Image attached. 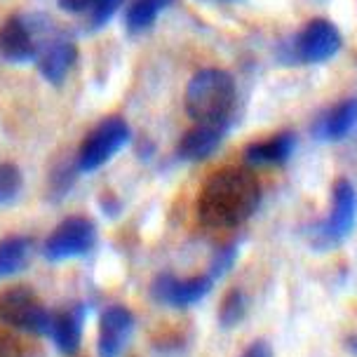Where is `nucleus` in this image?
<instances>
[{"instance_id":"5","label":"nucleus","mask_w":357,"mask_h":357,"mask_svg":"<svg viewBox=\"0 0 357 357\" xmlns=\"http://www.w3.org/2000/svg\"><path fill=\"white\" fill-rule=\"evenodd\" d=\"M97 245V226L87 216H68L43 245V257L50 264H61L68 259H82Z\"/></svg>"},{"instance_id":"22","label":"nucleus","mask_w":357,"mask_h":357,"mask_svg":"<svg viewBox=\"0 0 357 357\" xmlns=\"http://www.w3.org/2000/svg\"><path fill=\"white\" fill-rule=\"evenodd\" d=\"M240 357H273V350L266 341H254Z\"/></svg>"},{"instance_id":"16","label":"nucleus","mask_w":357,"mask_h":357,"mask_svg":"<svg viewBox=\"0 0 357 357\" xmlns=\"http://www.w3.org/2000/svg\"><path fill=\"white\" fill-rule=\"evenodd\" d=\"M125 0H59V8L66 15H82L87 17V26L92 31L108 24V19L123 8Z\"/></svg>"},{"instance_id":"9","label":"nucleus","mask_w":357,"mask_h":357,"mask_svg":"<svg viewBox=\"0 0 357 357\" xmlns=\"http://www.w3.org/2000/svg\"><path fill=\"white\" fill-rule=\"evenodd\" d=\"M214 287V280L207 275H193V278H176L172 273H162L153 280L151 296L155 303L165 305V308H190L197 305L205 298Z\"/></svg>"},{"instance_id":"7","label":"nucleus","mask_w":357,"mask_h":357,"mask_svg":"<svg viewBox=\"0 0 357 357\" xmlns=\"http://www.w3.org/2000/svg\"><path fill=\"white\" fill-rule=\"evenodd\" d=\"M33 61L45 80L52 82V85H61L75 66V61H78V47H75L73 40H68L66 36H59L47 24V29H43L40 38H38Z\"/></svg>"},{"instance_id":"3","label":"nucleus","mask_w":357,"mask_h":357,"mask_svg":"<svg viewBox=\"0 0 357 357\" xmlns=\"http://www.w3.org/2000/svg\"><path fill=\"white\" fill-rule=\"evenodd\" d=\"M357 223V190L348 178H339L331 188V207L327 219L308 231L315 250H334L353 233Z\"/></svg>"},{"instance_id":"10","label":"nucleus","mask_w":357,"mask_h":357,"mask_svg":"<svg viewBox=\"0 0 357 357\" xmlns=\"http://www.w3.org/2000/svg\"><path fill=\"white\" fill-rule=\"evenodd\" d=\"M40 33L43 29L36 26V17H8L0 24V59L8 63L33 61Z\"/></svg>"},{"instance_id":"21","label":"nucleus","mask_w":357,"mask_h":357,"mask_svg":"<svg viewBox=\"0 0 357 357\" xmlns=\"http://www.w3.org/2000/svg\"><path fill=\"white\" fill-rule=\"evenodd\" d=\"M238 252H240V247L235 245V242H231V245L219 247V250H216V254L212 257V264H209V273H207V275L212 278L214 282H216L219 278L226 275V273L233 268L235 261H238Z\"/></svg>"},{"instance_id":"19","label":"nucleus","mask_w":357,"mask_h":357,"mask_svg":"<svg viewBox=\"0 0 357 357\" xmlns=\"http://www.w3.org/2000/svg\"><path fill=\"white\" fill-rule=\"evenodd\" d=\"M247 315V296L245 291L231 289L219 305V324L223 329H233L245 320Z\"/></svg>"},{"instance_id":"18","label":"nucleus","mask_w":357,"mask_h":357,"mask_svg":"<svg viewBox=\"0 0 357 357\" xmlns=\"http://www.w3.org/2000/svg\"><path fill=\"white\" fill-rule=\"evenodd\" d=\"M174 5V0H132V5L127 8L125 15V26L130 33H144L153 24L158 22V17L165 10H169Z\"/></svg>"},{"instance_id":"1","label":"nucleus","mask_w":357,"mask_h":357,"mask_svg":"<svg viewBox=\"0 0 357 357\" xmlns=\"http://www.w3.org/2000/svg\"><path fill=\"white\" fill-rule=\"evenodd\" d=\"M261 183L245 167H223L202 183L197 195V219L212 231L242 226L259 209Z\"/></svg>"},{"instance_id":"14","label":"nucleus","mask_w":357,"mask_h":357,"mask_svg":"<svg viewBox=\"0 0 357 357\" xmlns=\"http://www.w3.org/2000/svg\"><path fill=\"white\" fill-rule=\"evenodd\" d=\"M226 125H207L197 123L193 130H188L176 146V155L186 162H202L221 146V139L226 134Z\"/></svg>"},{"instance_id":"20","label":"nucleus","mask_w":357,"mask_h":357,"mask_svg":"<svg viewBox=\"0 0 357 357\" xmlns=\"http://www.w3.org/2000/svg\"><path fill=\"white\" fill-rule=\"evenodd\" d=\"M22 190V172L17 165L3 162L0 165V207L12 205Z\"/></svg>"},{"instance_id":"15","label":"nucleus","mask_w":357,"mask_h":357,"mask_svg":"<svg viewBox=\"0 0 357 357\" xmlns=\"http://www.w3.org/2000/svg\"><path fill=\"white\" fill-rule=\"evenodd\" d=\"M296 149L294 132H280L275 137L254 142L245 149V162L252 167H280L291 158Z\"/></svg>"},{"instance_id":"11","label":"nucleus","mask_w":357,"mask_h":357,"mask_svg":"<svg viewBox=\"0 0 357 357\" xmlns=\"http://www.w3.org/2000/svg\"><path fill=\"white\" fill-rule=\"evenodd\" d=\"M134 331V315L125 305H108L99 315V357H123Z\"/></svg>"},{"instance_id":"24","label":"nucleus","mask_w":357,"mask_h":357,"mask_svg":"<svg viewBox=\"0 0 357 357\" xmlns=\"http://www.w3.org/2000/svg\"><path fill=\"white\" fill-rule=\"evenodd\" d=\"M346 348H348V353H350V355L357 357V334H355V336H350V339L346 341Z\"/></svg>"},{"instance_id":"4","label":"nucleus","mask_w":357,"mask_h":357,"mask_svg":"<svg viewBox=\"0 0 357 357\" xmlns=\"http://www.w3.org/2000/svg\"><path fill=\"white\" fill-rule=\"evenodd\" d=\"M0 322L31 336H47L52 310L31 287H8L0 291Z\"/></svg>"},{"instance_id":"6","label":"nucleus","mask_w":357,"mask_h":357,"mask_svg":"<svg viewBox=\"0 0 357 357\" xmlns=\"http://www.w3.org/2000/svg\"><path fill=\"white\" fill-rule=\"evenodd\" d=\"M130 142V125L123 118L111 116L94 127L92 132L85 137V142L80 146L78 153V169L80 172H94L111 160L113 155H118Z\"/></svg>"},{"instance_id":"2","label":"nucleus","mask_w":357,"mask_h":357,"mask_svg":"<svg viewBox=\"0 0 357 357\" xmlns=\"http://www.w3.org/2000/svg\"><path fill=\"white\" fill-rule=\"evenodd\" d=\"M235 89L233 75L223 68H202L190 78L186 87V113L195 123L223 125L231 118L235 106Z\"/></svg>"},{"instance_id":"8","label":"nucleus","mask_w":357,"mask_h":357,"mask_svg":"<svg viewBox=\"0 0 357 357\" xmlns=\"http://www.w3.org/2000/svg\"><path fill=\"white\" fill-rule=\"evenodd\" d=\"M341 43V33L334 24L327 19H312L296 33L291 43V54H294V61L315 66L339 54Z\"/></svg>"},{"instance_id":"12","label":"nucleus","mask_w":357,"mask_h":357,"mask_svg":"<svg viewBox=\"0 0 357 357\" xmlns=\"http://www.w3.org/2000/svg\"><path fill=\"white\" fill-rule=\"evenodd\" d=\"M85 320H87V305L85 303H71L66 308L52 312V324H50V339L54 348L61 355L71 357L78 355L82 346V334H85Z\"/></svg>"},{"instance_id":"13","label":"nucleus","mask_w":357,"mask_h":357,"mask_svg":"<svg viewBox=\"0 0 357 357\" xmlns=\"http://www.w3.org/2000/svg\"><path fill=\"white\" fill-rule=\"evenodd\" d=\"M357 127V99H346L341 104L324 111L312 125V139L324 144H334L346 139Z\"/></svg>"},{"instance_id":"23","label":"nucleus","mask_w":357,"mask_h":357,"mask_svg":"<svg viewBox=\"0 0 357 357\" xmlns=\"http://www.w3.org/2000/svg\"><path fill=\"white\" fill-rule=\"evenodd\" d=\"M0 357H22L19 346L15 341H10L8 336H0Z\"/></svg>"},{"instance_id":"17","label":"nucleus","mask_w":357,"mask_h":357,"mask_svg":"<svg viewBox=\"0 0 357 357\" xmlns=\"http://www.w3.org/2000/svg\"><path fill=\"white\" fill-rule=\"evenodd\" d=\"M33 242L24 235H10L0 240V278H12L22 273L31 261Z\"/></svg>"}]
</instances>
